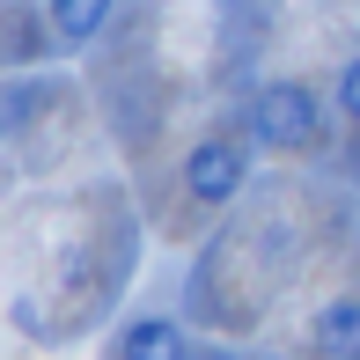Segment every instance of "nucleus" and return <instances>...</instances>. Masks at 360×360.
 Returning a JSON list of instances; mask_svg holds the SVG:
<instances>
[{
	"instance_id": "obj_1",
	"label": "nucleus",
	"mask_w": 360,
	"mask_h": 360,
	"mask_svg": "<svg viewBox=\"0 0 360 360\" xmlns=\"http://www.w3.org/2000/svg\"><path fill=\"white\" fill-rule=\"evenodd\" d=\"M323 140V96L309 81H265L250 96V147L272 155H309Z\"/></svg>"
},
{
	"instance_id": "obj_2",
	"label": "nucleus",
	"mask_w": 360,
	"mask_h": 360,
	"mask_svg": "<svg viewBox=\"0 0 360 360\" xmlns=\"http://www.w3.org/2000/svg\"><path fill=\"white\" fill-rule=\"evenodd\" d=\"M243 184H250V140L206 133V140L184 155V199H191V206H228Z\"/></svg>"
},
{
	"instance_id": "obj_3",
	"label": "nucleus",
	"mask_w": 360,
	"mask_h": 360,
	"mask_svg": "<svg viewBox=\"0 0 360 360\" xmlns=\"http://www.w3.org/2000/svg\"><path fill=\"white\" fill-rule=\"evenodd\" d=\"M309 338H316V360H360V302L353 294L323 302L316 323H309Z\"/></svg>"
},
{
	"instance_id": "obj_4",
	"label": "nucleus",
	"mask_w": 360,
	"mask_h": 360,
	"mask_svg": "<svg viewBox=\"0 0 360 360\" xmlns=\"http://www.w3.org/2000/svg\"><path fill=\"white\" fill-rule=\"evenodd\" d=\"M118 360H199V353H191V338L169 316H140V323H125Z\"/></svg>"
},
{
	"instance_id": "obj_5",
	"label": "nucleus",
	"mask_w": 360,
	"mask_h": 360,
	"mask_svg": "<svg viewBox=\"0 0 360 360\" xmlns=\"http://www.w3.org/2000/svg\"><path fill=\"white\" fill-rule=\"evenodd\" d=\"M110 8H118V0H44V22H52V37L67 44V52H81L89 37H103Z\"/></svg>"
},
{
	"instance_id": "obj_6",
	"label": "nucleus",
	"mask_w": 360,
	"mask_h": 360,
	"mask_svg": "<svg viewBox=\"0 0 360 360\" xmlns=\"http://www.w3.org/2000/svg\"><path fill=\"white\" fill-rule=\"evenodd\" d=\"M331 96H338V110H346V118L360 125V52L346 59V67H338V89H331Z\"/></svg>"
},
{
	"instance_id": "obj_7",
	"label": "nucleus",
	"mask_w": 360,
	"mask_h": 360,
	"mask_svg": "<svg viewBox=\"0 0 360 360\" xmlns=\"http://www.w3.org/2000/svg\"><path fill=\"white\" fill-rule=\"evenodd\" d=\"M199 360H228V353H199Z\"/></svg>"
}]
</instances>
